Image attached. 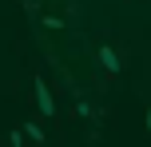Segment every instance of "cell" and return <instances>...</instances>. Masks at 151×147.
I'll return each instance as SVG.
<instances>
[{"label": "cell", "instance_id": "cell-1", "mask_svg": "<svg viewBox=\"0 0 151 147\" xmlns=\"http://www.w3.org/2000/svg\"><path fill=\"white\" fill-rule=\"evenodd\" d=\"M36 103H40V115H56V100L48 95V84L36 76Z\"/></svg>", "mask_w": 151, "mask_h": 147}, {"label": "cell", "instance_id": "cell-2", "mask_svg": "<svg viewBox=\"0 0 151 147\" xmlns=\"http://www.w3.org/2000/svg\"><path fill=\"white\" fill-rule=\"evenodd\" d=\"M99 64H104V72H119V56H115V48L111 44H99Z\"/></svg>", "mask_w": 151, "mask_h": 147}, {"label": "cell", "instance_id": "cell-3", "mask_svg": "<svg viewBox=\"0 0 151 147\" xmlns=\"http://www.w3.org/2000/svg\"><path fill=\"white\" fill-rule=\"evenodd\" d=\"M24 135H28L32 143H44V131H40V123H24Z\"/></svg>", "mask_w": 151, "mask_h": 147}, {"label": "cell", "instance_id": "cell-4", "mask_svg": "<svg viewBox=\"0 0 151 147\" xmlns=\"http://www.w3.org/2000/svg\"><path fill=\"white\" fill-rule=\"evenodd\" d=\"M147 127H151V108H147Z\"/></svg>", "mask_w": 151, "mask_h": 147}]
</instances>
